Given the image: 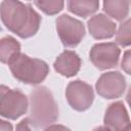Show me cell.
Returning a JSON list of instances; mask_svg holds the SVG:
<instances>
[{
  "mask_svg": "<svg viewBox=\"0 0 131 131\" xmlns=\"http://www.w3.org/2000/svg\"><path fill=\"white\" fill-rule=\"evenodd\" d=\"M19 54L20 44L15 38L5 36L0 39V62L9 64Z\"/></svg>",
  "mask_w": 131,
  "mask_h": 131,
  "instance_id": "obj_12",
  "label": "cell"
},
{
  "mask_svg": "<svg viewBox=\"0 0 131 131\" xmlns=\"http://www.w3.org/2000/svg\"><path fill=\"white\" fill-rule=\"evenodd\" d=\"M0 131H13V126L11 123L0 119Z\"/></svg>",
  "mask_w": 131,
  "mask_h": 131,
  "instance_id": "obj_20",
  "label": "cell"
},
{
  "mask_svg": "<svg viewBox=\"0 0 131 131\" xmlns=\"http://www.w3.org/2000/svg\"><path fill=\"white\" fill-rule=\"evenodd\" d=\"M56 31L63 46L74 48L85 37V27L77 18L61 14L56 18Z\"/></svg>",
  "mask_w": 131,
  "mask_h": 131,
  "instance_id": "obj_5",
  "label": "cell"
},
{
  "mask_svg": "<svg viewBox=\"0 0 131 131\" xmlns=\"http://www.w3.org/2000/svg\"><path fill=\"white\" fill-rule=\"evenodd\" d=\"M68 10L83 18L95 13L99 7L97 0H70L67 3Z\"/></svg>",
  "mask_w": 131,
  "mask_h": 131,
  "instance_id": "obj_13",
  "label": "cell"
},
{
  "mask_svg": "<svg viewBox=\"0 0 131 131\" xmlns=\"http://www.w3.org/2000/svg\"><path fill=\"white\" fill-rule=\"evenodd\" d=\"M34 4L44 13L48 15H54L63 9L64 2L61 0H49V1L36 0L34 1Z\"/></svg>",
  "mask_w": 131,
  "mask_h": 131,
  "instance_id": "obj_15",
  "label": "cell"
},
{
  "mask_svg": "<svg viewBox=\"0 0 131 131\" xmlns=\"http://www.w3.org/2000/svg\"><path fill=\"white\" fill-rule=\"evenodd\" d=\"M130 2L127 0H105L103 1V11L116 20L122 21L129 14Z\"/></svg>",
  "mask_w": 131,
  "mask_h": 131,
  "instance_id": "obj_14",
  "label": "cell"
},
{
  "mask_svg": "<svg viewBox=\"0 0 131 131\" xmlns=\"http://www.w3.org/2000/svg\"><path fill=\"white\" fill-rule=\"evenodd\" d=\"M0 18L4 26L23 39L36 35L41 25L40 14L31 4L5 0L0 4Z\"/></svg>",
  "mask_w": 131,
  "mask_h": 131,
  "instance_id": "obj_1",
  "label": "cell"
},
{
  "mask_svg": "<svg viewBox=\"0 0 131 131\" xmlns=\"http://www.w3.org/2000/svg\"><path fill=\"white\" fill-rule=\"evenodd\" d=\"M126 79L120 72H107L102 74L96 84V92L105 99L121 97L126 90Z\"/></svg>",
  "mask_w": 131,
  "mask_h": 131,
  "instance_id": "obj_8",
  "label": "cell"
},
{
  "mask_svg": "<svg viewBox=\"0 0 131 131\" xmlns=\"http://www.w3.org/2000/svg\"><path fill=\"white\" fill-rule=\"evenodd\" d=\"M15 131H37V128L32 124L29 118H25L16 125Z\"/></svg>",
  "mask_w": 131,
  "mask_h": 131,
  "instance_id": "obj_17",
  "label": "cell"
},
{
  "mask_svg": "<svg viewBox=\"0 0 131 131\" xmlns=\"http://www.w3.org/2000/svg\"><path fill=\"white\" fill-rule=\"evenodd\" d=\"M121 68L128 74L130 75V51L127 50L124 54V57H123V60L121 62Z\"/></svg>",
  "mask_w": 131,
  "mask_h": 131,
  "instance_id": "obj_18",
  "label": "cell"
},
{
  "mask_svg": "<svg viewBox=\"0 0 131 131\" xmlns=\"http://www.w3.org/2000/svg\"><path fill=\"white\" fill-rule=\"evenodd\" d=\"M130 19H126L123 21L116 35V41L118 44H120L122 47H127L131 43V38H130Z\"/></svg>",
  "mask_w": 131,
  "mask_h": 131,
  "instance_id": "obj_16",
  "label": "cell"
},
{
  "mask_svg": "<svg viewBox=\"0 0 131 131\" xmlns=\"http://www.w3.org/2000/svg\"><path fill=\"white\" fill-rule=\"evenodd\" d=\"M44 131H71L70 128L60 125V124H52L44 129Z\"/></svg>",
  "mask_w": 131,
  "mask_h": 131,
  "instance_id": "obj_19",
  "label": "cell"
},
{
  "mask_svg": "<svg viewBox=\"0 0 131 131\" xmlns=\"http://www.w3.org/2000/svg\"><path fill=\"white\" fill-rule=\"evenodd\" d=\"M66 97L70 106L77 112L88 110L94 100V91L91 85L81 80H75L68 84Z\"/></svg>",
  "mask_w": 131,
  "mask_h": 131,
  "instance_id": "obj_6",
  "label": "cell"
},
{
  "mask_svg": "<svg viewBox=\"0 0 131 131\" xmlns=\"http://www.w3.org/2000/svg\"><path fill=\"white\" fill-rule=\"evenodd\" d=\"M8 66L12 76L28 85L40 84L49 74V67L44 60L32 58L25 53H20Z\"/></svg>",
  "mask_w": 131,
  "mask_h": 131,
  "instance_id": "obj_3",
  "label": "cell"
},
{
  "mask_svg": "<svg viewBox=\"0 0 131 131\" xmlns=\"http://www.w3.org/2000/svg\"><path fill=\"white\" fill-rule=\"evenodd\" d=\"M120 54L121 50L114 42L96 43L90 49L89 58L95 68L104 71L118 66Z\"/></svg>",
  "mask_w": 131,
  "mask_h": 131,
  "instance_id": "obj_7",
  "label": "cell"
},
{
  "mask_svg": "<svg viewBox=\"0 0 131 131\" xmlns=\"http://www.w3.org/2000/svg\"><path fill=\"white\" fill-rule=\"evenodd\" d=\"M29 107L28 97L18 89L0 85V116L16 120L25 115Z\"/></svg>",
  "mask_w": 131,
  "mask_h": 131,
  "instance_id": "obj_4",
  "label": "cell"
},
{
  "mask_svg": "<svg viewBox=\"0 0 131 131\" xmlns=\"http://www.w3.org/2000/svg\"><path fill=\"white\" fill-rule=\"evenodd\" d=\"M82 61L80 56L72 50L62 51L54 61V70L66 78L76 76L81 68Z\"/></svg>",
  "mask_w": 131,
  "mask_h": 131,
  "instance_id": "obj_11",
  "label": "cell"
},
{
  "mask_svg": "<svg viewBox=\"0 0 131 131\" xmlns=\"http://www.w3.org/2000/svg\"><path fill=\"white\" fill-rule=\"evenodd\" d=\"M104 126L112 131H130V119L125 104L122 101L111 103L104 114Z\"/></svg>",
  "mask_w": 131,
  "mask_h": 131,
  "instance_id": "obj_9",
  "label": "cell"
},
{
  "mask_svg": "<svg viewBox=\"0 0 131 131\" xmlns=\"http://www.w3.org/2000/svg\"><path fill=\"white\" fill-rule=\"evenodd\" d=\"M30 121L36 128H46L58 119V106L46 86L36 87L30 94Z\"/></svg>",
  "mask_w": 131,
  "mask_h": 131,
  "instance_id": "obj_2",
  "label": "cell"
},
{
  "mask_svg": "<svg viewBox=\"0 0 131 131\" xmlns=\"http://www.w3.org/2000/svg\"><path fill=\"white\" fill-rule=\"evenodd\" d=\"M90 35L96 40L110 39L115 36L117 31L116 24L105 14L98 13L87 21Z\"/></svg>",
  "mask_w": 131,
  "mask_h": 131,
  "instance_id": "obj_10",
  "label": "cell"
},
{
  "mask_svg": "<svg viewBox=\"0 0 131 131\" xmlns=\"http://www.w3.org/2000/svg\"><path fill=\"white\" fill-rule=\"evenodd\" d=\"M92 131H112L110 128H107L106 126H98L96 128H94Z\"/></svg>",
  "mask_w": 131,
  "mask_h": 131,
  "instance_id": "obj_21",
  "label": "cell"
}]
</instances>
